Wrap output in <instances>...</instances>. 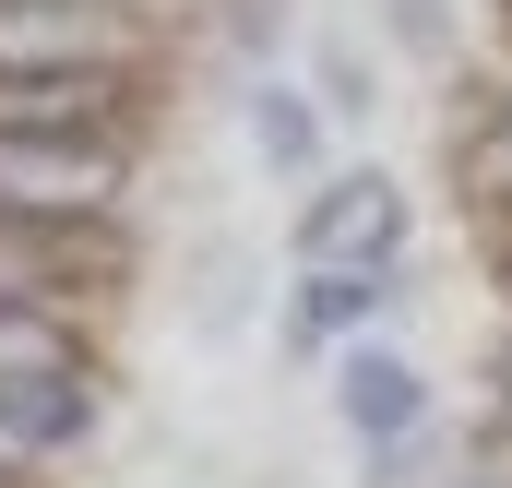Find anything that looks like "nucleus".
<instances>
[{
    "label": "nucleus",
    "instance_id": "nucleus-11",
    "mask_svg": "<svg viewBox=\"0 0 512 488\" xmlns=\"http://www.w3.org/2000/svg\"><path fill=\"white\" fill-rule=\"evenodd\" d=\"M0 488H24V477H12V465H0Z\"/></svg>",
    "mask_w": 512,
    "mask_h": 488
},
{
    "label": "nucleus",
    "instance_id": "nucleus-9",
    "mask_svg": "<svg viewBox=\"0 0 512 488\" xmlns=\"http://www.w3.org/2000/svg\"><path fill=\"white\" fill-rule=\"evenodd\" d=\"M465 179H477L489 203H512V120H489L477 143H465Z\"/></svg>",
    "mask_w": 512,
    "mask_h": 488
},
{
    "label": "nucleus",
    "instance_id": "nucleus-7",
    "mask_svg": "<svg viewBox=\"0 0 512 488\" xmlns=\"http://www.w3.org/2000/svg\"><path fill=\"white\" fill-rule=\"evenodd\" d=\"M36 369H72V334L48 310H0V381H36Z\"/></svg>",
    "mask_w": 512,
    "mask_h": 488
},
{
    "label": "nucleus",
    "instance_id": "nucleus-4",
    "mask_svg": "<svg viewBox=\"0 0 512 488\" xmlns=\"http://www.w3.org/2000/svg\"><path fill=\"white\" fill-rule=\"evenodd\" d=\"M84 369H36V381H0V453H36V441H72L84 429Z\"/></svg>",
    "mask_w": 512,
    "mask_h": 488
},
{
    "label": "nucleus",
    "instance_id": "nucleus-1",
    "mask_svg": "<svg viewBox=\"0 0 512 488\" xmlns=\"http://www.w3.org/2000/svg\"><path fill=\"white\" fill-rule=\"evenodd\" d=\"M120 72L108 60H0V143H108Z\"/></svg>",
    "mask_w": 512,
    "mask_h": 488
},
{
    "label": "nucleus",
    "instance_id": "nucleus-5",
    "mask_svg": "<svg viewBox=\"0 0 512 488\" xmlns=\"http://www.w3.org/2000/svg\"><path fill=\"white\" fill-rule=\"evenodd\" d=\"M334 393H346V429H370V441H405L417 429V369L393 358V346H358Z\"/></svg>",
    "mask_w": 512,
    "mask_h": 488
},
{
    "label": "nucleus",
    "instance_id": "nucleus-8",
    "mask_svg": "<svg viewBox=\"0 0 512 488\" xmlns=\"http://www.w3.org/2000/svg\"><path fill=\"white\" fill-rule=\"evenodd\" d=\"M251 131H262L274 167H310V108H298V96H251Z\"/></svg>",
    "mask_w": 512,
    "mask_h": 488
},
{
    "label": "nucleus",
    "instance_id": "nucleus-6",
    "mask_svg": "<svg viewBox=\"0 0 512 488\" xmlns=\"http://www.w3.org/2000/svg\"><path fill=\"white\" fill-rule=\"evenodd\" d=\"M370 298H382V262H370V274H310V298H298V346H322V334L370 322Z\"/></svg>",
    "mask_w": 512,
    "mask_h": 488
},
{
    "label": "nucleus",
    "instance_id": "nucleus-3",
    "mask_svg": "<svg viewBox=\"0 0 512 488\" xmlns=\"http://www.w3.org/2000/svg\"><path fill=\"white\" fill-rule=\"evenodd\" d=\"M120 155L108 143H0V215H108Z\"/></svg>",
    "mask_w": 512,
    "mask_h": 488
},
{
    "label": "nucleus",
    "instance_id": "nucleus-2",
    "mask_svg": "<svg viewBox=\"0 0 512 488\" xmlns=\"http://www.w3.org/2000/svg\"><path fill=\"white\" fill-rule=\"evenodd\" d=\"M393 239H405V191H393L382 167L310 191V215H298V262H310V274H370Z\"/></svg>",
    "mask_w": 512,
    "mask_h": 488
},
{
    "label": "nucleus",
    "instance_id": "nucleus-10",
    "mask_svg": "<svg viewBox=\"0 0 512 488\" xmlns=\"http://www.w3.org/2000/svg\"><path fill=\"white\" fill-rule=\"evenodd\" d=\"M322 96H334V108H370V72H358V60L334 48V60H322Z\"/></svg>",
    "mask_w": 512,
    "mask_h": 488
}]
</instances>
